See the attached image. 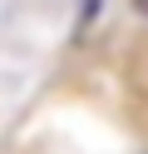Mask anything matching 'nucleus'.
Listing matches in <instances>:
<instances>
[{
  "label": "nucleus",
  "mask_w": 148,
  "mask_h": 154,
  "mask_svg": "<svg viewBox=\"0 0 148 154\" xmlns=\"http://www.w3.org/2000/svg\"><path fill=\"white\" fill-rule=\"evenodd\" d=\"M138 5H143V10H148V0H138Z\"/></svg>",
  "instance_id": "f257e3e1"
}]
</instances>
